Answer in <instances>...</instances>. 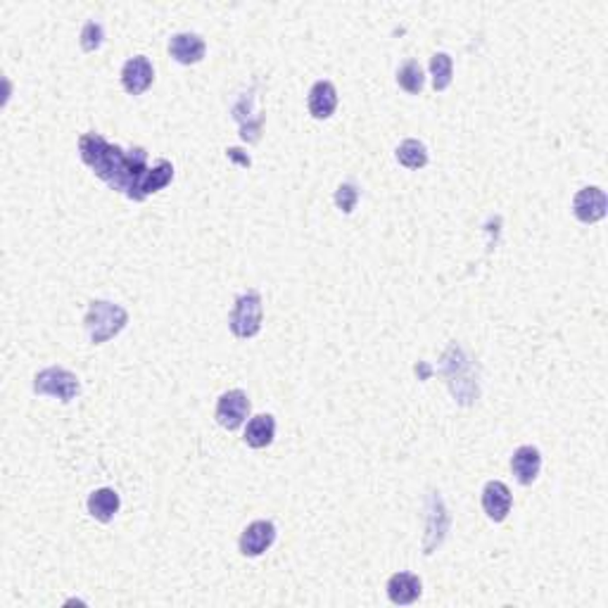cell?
<instances>
[{"label": "cell", "mask_w": 608, "mask_h": 608, "mask_svg": "<svg viewBox=\"0 0 608 608\" xmlns=\"http://www.w3.org/2000/svg\"><path fill=\"white\" fill-rule=\"evenodd\" d=\"M79 152L84 165L91 166L98 179L105 181L112 191L124 192L133 202H143L148 195L174 181V165L169 159H157L150 166L146 148L124 150L107 143L100 133H84L79 139Z\"/></svg>", "instance_id": "6da1fadb"}, {"label": "cell", "mask_w": 608, "mask_h": 608, "mask_svg": "<svg viewBox=\"0 0 608 608\" xmlns=\"http://www.w3.org/2000/svg\"><path fill=\"white\" fill-rule=\"evenodd\" d=\"M440 376L447 380L452 395L461 407H470L473 402H478L480 388H478L476 362L470 359V354L461 344L452 343L444 350L443 359H440Z\"/></svg>", "instance_id": "7a4b0ae2"}, {"label": "cell", "mask_w": 608, "mask_h": 608, "mask_svg": "<svg viewBox=\"0 0 608 608\" xmlns=\"http://www.w3.org/2000/svg\"><path fill=\"white\" fill-rule=\"evenodd\" d=\"M129 324V311L121 304L105 302V300H95L91 302L84 318L88 337L93 344H105L107 340H112L114 335H120Z\"/></svg>", "instance_id": "3957f363"}, {"label": "cell", "mask_w": 608, "mask_h": 608, "mask_svg": "<svg viewBox=\"0 0 608 608\" xmlns=\"http://www.w3.org/2000/svg\"><path fill=\"white\" fill-rule=\"evenodd\" d=\"M262 318H264V304L257 291L243 292L236 304H233L231 317H228V328L236 337L247 340L262 331Z\"/></svg>", "instance_id": "277c9868"}, {"label": "cell", "mask_w": 608, "mask_h": 608, "mask_svg": "<svg viewBox=\"0 0 608 608\" xmlns=\"http://www.w3.org/2000/svg\"><path fill=\"white\" fill-rule=\"evenodd\" d=\"M79 378L74 376L72 371L62 369V366H48L33 378V392L36 395L58 397L62 404L72 402L74 397L79 395Z\"/></svg>", "instance_id": "5b68a950"}, {"label": "cell", "mask_w": 608, "mask_h": 608, "mask_svg": "<svg viewBox=\"0 0 608 608\" xmlns=\"http://www.w3.org/2000/svg\"><path fill=\"white\" fill-rule=\"evenodd\" d=\"M452 518L450 511L444 506L443 495L437 489H430L428 499H425V535H424V551L425 554H435L437 547H443L450 532Z\"/></svg>", "instance_id": "8992f818"}, {"label": "cell", "mask_w": 608, "mask_h": 608, "mask_svg": "<svg viewBox=\"0 0 608 608\" xmlns=\"http://www.w3.org/2000/svg\"><path fill=\"white\" fill-rule=\"evenodd\" d=\"M250 414V399L243 390H228L219 397L217 402V424L226 430H238Z\"/></svg>", "instance_id": "52a82bcc"}, {"label": "cell", "mask_w": 608, "mask_h": 608, "mask_svg": "<svg viewBox=\"0 0 608 608\" xmlns=\"http://www.w3.org/2000/svg\"><path fill=\"white\" fill-rule=\"evenodd\" d=\"M276 535L278 530L272 521L250 523L240 535V554L247 556V559H257V556L264 554L266 549H272V544L276 542Z\"/></svg>", "instance_id": "ba28073f"}, {"label": "cell", "mask_w": 608, "mask_h": 608, "mask_svg": "<svg viewBox=\"0 0 608 608\" xmlns=\"http://www.w3.org/2000/svg\"><path fill=\"white\" fill-rule=\"evenodd\" d=\"M155 81V67L146 55L129 58L121 67V86L129 95H143Z\"/></svg>", "instance_id": "9c48e42d"}, {"label": "cell", "mask_w": 608, "mask_h": 608, "mask_svg": "<svg viewBox=\"0 0 608 608\" xmlns=\"http://www.w3.org/2000/svg\"><path fill=\"white\" fill-rule=\"evenodd\" d=\"M608 210V198L606 192L596 185H587L577 191V195L573 198V214L580 219L582 224H596L606 217Z\"/></svg>", "instance_id": "30bf717a"}, {"label": "cell", "mask_w": 608, "mask_h": 608, "mask_svg": "<svg viewBox=\"0 0 608 608\" xmlns=\"http://www.w3.org/2000/svg\"><path fill=\"white\" fill-rule=\"evenodd\" d=\"M233 120L240 124V136L247 143H257L262 139V126H264V117L255 114V93H243L236 105H233Z\"/></svg>", "instance_id": "8fae6325"}, {"label": "cell", "mask_w": 608, "mask_h": 608, "mask_svg": "<svg viewBox=\"0 0 608 608\" xmlns=\"http://www.w3.org/2000/svg\"><path fill=\"white\" fill-rule=\"evenodd\" d=\"M514 506V495L502 480H489L483 489V511L487 514L489 521L502 523L511 514Z\"/></svg>", "instance_id": "7c38bea8"}, {"label": "cell", "mask_w": 608, "mask_h": 608, "mask_svg": "<svg viewBox=\"0 0 608 608\" xmlns=\"http://www.w3.org/2000/svg\"><path fill=\"white\" fill-rule=\"evenodd\" d=\"M207 46L202 36L191 31L183 33H174L172 40H169V55H172L174 60L179 62V65H198V62L205 60Z\"/></svg>", "instance_id": "4fadbf2b"}, {"label": "cell", "mask_w": 608, "mask_h": 608, "mask_svg": "<svg viewBox=\"0 0 608 608\" xmlns=\"http://www.w3.org/2000/svg\"><path fill=\"white\" fill-rule=\"evenodd\" d=\"M511 470L521 485H532L542 470V454L532 444H523L511 456Z\"/></svg>", "instance_id": "5bb4252c"}, {"label": "cell", "mask_w": 608, "mask_h": 608, "mask_svg": "<svg viewBox=\"0 0 608 608\" xmlns=\"http://www.w3.org/2000/svg\"><path fill=\"white\" fill-rule=\"evenodd\" d=\"M421 592H424L421 577L414 573H395L388 580V596L397 606H411L414 602H418Z\"/></svg>", "instance_id": "9a60e30c"}, {"label": "cell", "mask_w": 608, "mask_h": 608, "mask_svg": "<svg viewBox=\"0 0 608 608\" xmlns=\"http://www.w3.org/2000/svg\"><path fill=\"white\" fill-rule=\"evenodd\" d=\"M337 107V91L331 81H317L309 91V114L314 120H328Z\"/></svg>", "instance_id": "2e32d148"}, {"label": "cell", "mask_w": 608, "mask_h": 608, "mask_svg": "<svg viewBox=\"0 0 608 608\" xmlns=\"http://www.w3.org/2000/svg\"><path fill=\"white\" fill-rule=\"evenodd\" d=\"M276 437V418L272 414H259L245 428V443L252 450H264Z\"/></svg>", "instance_id": "e0dca14e"}, {"label": "cell", "mask_w": 608, "mask_h": 608, "mask_svg": "<svg viewBox=\"0 0 608 608\" xmlns=\"http://www.w3.org/2000/svg\"><path fill=\"white\" fill-rule=\"evenodd\" d=\"M120 506L121 499L112 487H100L95 489V492H91V496H88V514L100 523L112 521L114 514L120 511Z\"/></svg>", "instance_id": "ac0fdd59"}, {"label": "cell", "mask_w": 608, "mask_h": 608, "mask_svg": "<svg viewBox=\"0 0 608 608\" xmlns=\"http://www.w3.org/2000/svg\"><path fill=\"white\" fill-rule=\"evenodd\" d=\"M397 162L407 169H424L428 165V148L416 139H407L397 148Z\"/></svg>", "instance_id": "d6986e66"}, {"label": "cell", "mask_w": 608, "mask_h": 608, "mask_svg": "<svg viewBox=\"0 0 608 608\" xmlns=\"http://www.w3.org/2000/svg\"><path fill=\"white\" fill-rule=\"evenodd\" d=\"M430 74H433V86L437 93L447 91L454 79V62L447 53H435L430 58Z\"/></svg>", "instance_id": "ffe728a7"}, {"label": "cell", "mask_w": 608, "mask_h": 608, "mask_svg": "<svg viewBox=\"0 0 608 608\" xmlns=\"http://www.w3.org/2000/svg\"><path fill=\"white\" fill-rule=\"evenodd\" d=\"M397 84L399 88L409 93V95H418V93L424 91L425 76L424 69L418 65L416 60H407L402 67H399V72H397Z\"/></svg>", "instance_id": "44dd1931"}, {"label": "cell", "mask_w": 608, "mask_h": 608, "mask_svg": "<svg viewBox=\"0 0 608 608\" xmlns=\"http://www.w3.org/2000/svg\"><path fill=\"white\" fill-rule=\"evenodd\" d=\"M103 40H105V29L100 22H86V27L81 29L79 43L81 50L84 53H95L100 46H103Z\"/></svg>", "instance_id": "7402d4cb"}, {"label": "cell", "mask_w": 608, "mask_h": 608, "mask_svg": "<svg viewBox=\"0 0 608 608\" xmlns=\"http://www.w3.org/2000/svg\"><path fill=\"white\" fill-rule=\"evenodd\" d=\"M359 202V188L354 183H340L335 191V205L343 214H352Z\"/></svg>", "instance_id": "603a6c76"}, {"label": "cell", "mask_w": 608, "mask_h": 608, "mask_svg": "<svg viewBox=\"0 0 608 608\" xmlns=\"http://www.w3.org/2000/svg\"><path fill=\"white\" fill-rule=\"evenodd\" d=\"M243 150H238V148H228L226 150V155L233 159V162H238L240 166H250V157H245V155H240Z\"/></svg>", "instance_id": "cb8c5ba5"}]
</instances>
